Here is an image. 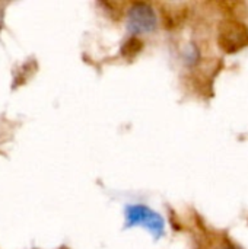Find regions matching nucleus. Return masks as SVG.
I'll use <instances>...</instances> for the list:
<instances>
[{"label": "nucleus", "mask_w": 248, "mask_h": 249, "mask_svg": "<svg viewBox=\"0 0 248 249\" xmlns=\"http://www.w3.org/2000/svg\"><path fill=\"white\" fill-rule=\"evenodd\" d=\"M227 249H237V248H232V247H229V248H227Z\"/></svg>", "instance_id": "20e7f679"}, {"label": "nucleus", "mask_w": 248, "mask_h": 249, "mask_svg": "<svg viewBox=\"0 0 248 249\" xmlns=\"http://www.w3.org/2000/svg\"><path fill=\"white\" fill-rule=\"evenodd\" d=\"M219 42L224 50L229 53L237 51L248 44V31L241 23L231 22V25H228L219 35Z\"/></svg>", "instance_id": "7ed1b4c3"}, {"label": "nucleus", "mask_w": 248, "mask_h": 249, "mask_svg": "<svg viewBox=\"0 0 248 249\" xmlns=\"http://www.w3.org/2000/svg\"><path fill=\"white\" fill-rule=\"evenodd\" d=\"M126 228L142 226L151 232V235L156 239L164 236L165 232V222L161 214L151 210L142 204H132L126 207Z\"/></svg>", "instance_id": "f257e3e1"}, {"label": "nucleus", "mask_w": 248, "mask_h": 249, "mask_svg": "<svg viewBox=\"0 0 248 249\" xmlns=\"http://www.w3.org/2000/svg\"><path fill=\"white\" fill-rule=\"evenodd\" d=\"M158 26L155 10L146 3H134L127 12V29L133 35L153 32Z\"/></svg>", "instance_id": "f03ea898"}]
</instances>
